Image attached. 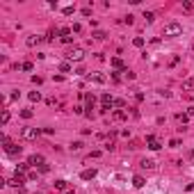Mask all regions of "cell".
Masks as SVG:
<instances>
[{"label": "cell", "instance_id": "cell-17", "mask_svg": "<svg viewBox=\"0 0 194 194\" xmlns=\"http://www.w3.org/2000/svg\"><path fill=\"white\" fill-rule=\"evenodd\" d=\"M91 37H94V39H98V41H103L105 37H108V34H105L103 30H96V32H94V34H91Z\"/></svg>", "mask_w": 194, "mask_h": 194}, {"label": "cell", "instance_id": "cell-32", "mask_svg": "<svg viewBox=\"0 0 194 194\" xmlns=\"http://www.w3.org/2000/svg\"><path fill=\"white\" fill-rule=\"evenodd\" d=\"M80 30H82V25H80V23H75V25H73V27H71V32H75V34H78V32H80Z\"/></svg>", "mask_w": 194, "mask_h": 194}, {"label": "cell", "instance_id": "cell-31", "mask_svg": "<svg viewBox=\"0 0 194 194\" xmlns=\"http://www.w3.org/2000/svg\"><path fill=\"white\" fill-rule=\"evenodd\" d=\"M62 11H64V16H71L73 14V7H64Z\"/></svg>", "mask_w": 194, "mask_h": 194}, {"label": "cell", "instance_id": "cell-4", "mask_svg": "<svg viewBox=\"0 0 194 194\" xmlns=\"http://www.w3.org/2000/svg\"><path fill=\"white\" fill-rule=\"evenodd\" d=\"M66 57H69V62H80L82 57H85V50H82V48H73Z\"/></svg>", "mask_w": 194, "mask_h": 194}, {"label": "cell", "instance_id": "cell-3", "mask_svg": "<svg viewBox=\"0 0 194 194\" xmlns=\"http://www.w3.org/2000/svg\"><path fill=\"white\" fill-rule=\"evenodd\" d=\"M41 135L39 128H23V139H37Z\"/></svg>", "mask_w": 194, "mask_h": 194}, {"label": "cell", "instance_id": "cell-8", "mask_svg": "<svg viewBox=\"0 0 194 194\" xmlns=\"http://www.w3.org/2000/svg\"><path fill=\"white\" fill-rule=\"evenodd\" d=\"M80 178H82V180H91V178H96V169H85V171L80 174Z\"/></svg>", "mask_w": 194, "mask_h": 194}, {"label": "cell", "instance_id": "cell-36", "mask_svg": "<svg viewBox=\"0 0 194 194\" xmlns=\"http://www.w3.org/2000/svg\"><path fill=\"white\" fill-rule=\"evenodd\" d=\"M66 194H73V192H66Z\"/></svg>", "mask_w": 194, "mask_h": 194}, {"label": "cell", "instance_id": "cell-33", "mask_svg": "<svg viewBox=\"0 0 194 194\" xmlns=\"http://www.w3.org/2000/svg\"><path fill=\"white\" fill-rule=\"evenodd\" d=\"M57 34H60V30H50V32H48V39H55Z\"/></svg>", "mask_w": 194, "mask_h": 194}, {"label": "cell", "instance_id": "cell-19", "mask_svg": "<svg viewBox=\"0 0 194 194\" xmlns=\"http://www.w3.org/2000/svg\"><path fill=\"white\" fill-rule=\"evenodd\" d=\"M55 190H66V180H55Z\"/></svg>", "mask_w": 194, "mask_h": 194}, {"label": "cell", "instance_id": "cell-11", "mask_svg": "<svg viewBox=\"0 0 194 194\" xmlns=\"http://www.w3.org/2000/svg\"><path fill=\"white\" fill-rule=\"evenodd\" d=\"M39 41H41V37H39V34H30V37L25 39V44H27V46H37Z\"/></svg>", "mask_w": 194, "mask_h": 194}, {"label": "cell", "instance_id": "cell-6", "mask_svg": "<svg viewBox=\"0 0 194 194\" xmlns=\"http://www.w3.org/2000/svg\"><path fill=\"white\" fill-rule=\"evenodd\" d=\"M146 142H149V149H151V151H160V149H162L160 139L153 137V135H149V137H146Z\"/></svg>", "mask_w": 194, "mask_h": 194}, {"label": "cell", "instance_id": "cell-25", "mask_svg": "<svg viewBox=\"0 0 194 194\" xmlns=\"http://www.w3.org/2000/svg\"><path fill=\"white\" fill-rule=\"evenodd\" d=\"M133 44L137 46V48H142V46H144V39H142V37H135V39H133Z\"/></svg>", "mask_w": 194, "mask_h": 194}, {"label": "cell", "instance_id": "cell-16", "mask_svg": "<svg viewBox=\"0 0 194 194\" xmlns=\"http://www.w3.org/2000/svg\"><path fill=\"white\" fill-rule=\"evenodd\" d=\"M133 185H135V187H144V178H142V176H135V178H133Z\"/></svg>", "mask_w": 194, "mask_h": 194}, {"label": "cell", "instance_id": "cell-30", "mask_svg": "<svg viewBox=\"0 0 194 194\" xmlns=\"http://www.w3.org/2000/svg\"><path fill=\"white\" fill-rule=\"evenodd\" d=\"M133 21H135V16H130V14H128L126 19H123V23H128V25H133Z\"/></svg>", "mask_w": 194, "mask_h": 194}, {"label": "cell", "instance_id": "cell-1", "mask_svg": "<svg viewBox=\"0 0 194 194\" xmlns=\"http://www.w3.org/2000/svg\"><path fill=\"white\" fill-rule=\"evenodd\" d=\"M183 32V27H180V23H169L167 27H164V37H176V34Z\"/></svg>", "mask_w": 194, "mask_h": 194}, {"label": "cell", "instance_id": "cell-5", "mask_svg": "<svg viewBox=\"0 0 194 194\" xmlns=\"http://www.w3.org/2000/svg\"><path fill=\"white\" fill-rule=\"evenodd\" d=\"M101 103H103V108H101V110H103V112H108V110L114 105V98L110 96V94H103V96H101Z\"/></svg>", "mask_w": 194, "mask_h": 194}, {"label": "cell", "instance_id": "cell-12", "mask_svg": "<svg viewBox=\"0 0 194 194\" xmlns=\"http://www.w3.org/2000/svg\"><path fill=\"white\" fill-rule=\"evenodd\" d=\"M89 80L98 82V85H103V82H105V75H101V73H91V75H89Z\"/></svg>", "mask_w": 194, "mask_h": 194}, {"label": "cell", "instance_id": "cell-2", "mask_svg": "<svg viewBox=\"0 0 194 194\" xmlns=\"http://www.w3.org/2000/svg\"><path fill=\"white\" fill-rule=\"evenodd\" d=\"M21 151H23V146L14 144V142H9V139L5 142V153H7V155H19Z\"/></svg>", "mask_w": 194, "mask_h": 194}, {"label": "cell", "instance_id": "cell-28", "mask_svg": "<svg viewBox=\"0 0 194 194\" xmlns=\"http://www.w3.org/2000/svg\"><path fill=\"white\" fill-rule=\"evenodd\" d=\"M21 116H23V119H30V116H32V110H23Z\"/></svg>", "mask_w": 194, "mask_h": 194}, {"label": "cell", "instance_id": "cell-27", "mask_svg": "<svg viewBox=\"0 0 194 194\" xmlns=\"http://www.w3.org/2000/svg\"><path fill=\"white\" fill-rule=\"evenodd\" d=\"M82 149V142H73L71 144V151H80Z\"/></svg>", "mask_w": 194, "mask_h": 194}, {"label": "cell", "instance_id": "cell-13", "mask_svg": "<svg viewBox=\"0 0 194 194\" xmlns=\"http://www.w3.org/2000/svg\"><path fill=\"white\" fill-rule=\"evenodd\" d=\"M114 119H116V121H126V119H128V114L123 112V110H116V112H114Z\"/></svg>", "mask_w": 194, "mask_h": 194}, {"label": "cell", "instance_id": "cell-24", "mask_svg": "<svg viewBox=\"0 0 194 194\" xmlns=\"http://www.w3.org/2000/svg\"><path fill=\"white\" fill-rule=\"evenodd\" d=\"M144 19H146V23H153V21H155V14H151V11H146V14H144Z\"/></svg>", "mask_w": 194, "mask_h": 194}, {"label": "cell", "instance_id": "cell-22", "mask_svg": "<svg viewBox=\"0 0 194 194\" xmlns=\"http://www.w3.org/2000/svg\"><path fill=\"white\" fill-rule=\"evenodd\" d=\"M176 119H178V123H187V119H190V114H176Z\"/></svg>", "mask_w": 194, "mask_h": 194}, {"label": "cell", "instance_id": "cell-18", "mask_svg": "<svg viewBox=\"0 0 194 194\" xmlns=\"http://www.w3.org/2000/svg\"><path fill=\"white\" fill-rule=\"evenodd\" d=\"M142 167L144 169H155V162L153 160H142Z\"/></svg>", "mask_w": 194, "mask_h": 194}, {"label": "cell", "instance_id": "cell-14", "mask_svg": "<svg viewBox=\"0 0 194 194\" xmlns=\"http://www.w3.org/2000/svg\"><path fill=\"white\" fill-rule=\"evenodd\" d=\"M30 169V164L27 162H23V164H16V174H23V171H27Z\"/></svg>", "mask_w": 194, "mask_h": 194}, {"label": "cell", "instance_id": "cell-7", "mask_svg": "<svg viewBox=\"0 0 194 194\" xmlns=\"http://www.w3.org/2000/svg\"><path fill=\"white\" fill-rule=\"evenodd\" d=\"M27 164H32V167H41V164H46L44 162V155H39V153H34L27 158Z\"/></svg>", "mask_w": 194, "mask_h": 194}, {"label": "cell", "instance_id": "cell-29", "mask_svg": "<svg viewBox=\"0 0 194 194\" xmlns=\"http://www.w3.org/2000/svg\"><path fill=\"white\" fill-rule=\"evenodd\" d=\"M0 121H2V123H7V121H9V112H7V110L2 112V116H0Z\"/></svg>", "mask_w": 194, "mask_h": 194}, {"label": "cell", "instance_id": "cell-9", "mask_svg": "<svg viewBox=\"0 0 194 194\" xmlns=\"http://www.w3.org/2000/svg\"><path fill=\"white\" fill-rule=\"evenodd\" d=\"M85 101H87V110H89V112H87V116H91V108H94V103H96V98H94L91 94H87Z\"/></svg>", "mask_w": 194, "mask_h": 194}, {"label": "cell", "instance_id": "cell-34", "mask_svg": "<svg viewBox=\"0 0 194 194\" xmlns=\"http://www.w3.org/2000/svg\"><path fill=\"white\" fill-rule=\"evenodd\" d=\"M123 73H126V78H128V80H135V73H133V71H128V69H126Z\"/></svg>", "mask_w": 194, "mask_h": 194}, {"label": "cell", "instance_id": "cell-10", "mask_svg": "<svg viewBox=\"0 0 194 194\" xmlns=\"http://www.w3.org/2000/svg\"><path fill=\"white\" fill-rule=\"evenodd\" d=\"M112 66L116 69V71H121V73L126 71V64H123V62L119 60V57H114V60H112Z\"/></svg>", "mask_w": 194, "mask_h": 194}, {"label": "cell", "instance_id": "cell-35", "mask_svg": "<svg viewBox=\"0 0 194 194\" xmlns=\"http://www.w3.org/2000/svg\"><path fill=\"white\" fill-rule=\"evenodd\" d=\"M192 85H194V78H187V80H185V87H187V89H190Z\"/></svg>", "mask_w": 194, "mask_h": 194}, {"label": "cell", "instance_id": "cell-23", "mask_svg": "<svg viewBox=\"0 0 194 194\" xmlns=\"http://www.w3.org/2000/svg\"><path fill=\"white\" fill-rule=\"evenodd\" d=\"M39 98H41V94H39V91H30V101H32V103H37Z\"/></svg>", "mask_w": 194, "mask_h": 194}, {"label": "cell", "instance_id": "cell-21", "mask_svg": "<svg viewBox=\"0 0 194 194\" xmlns=\"http://www.w3.org/2000/svg\"><path fill=\"white\" fill-rule=\"evenodd\" d=\"M183 9H185V11H192V9H194V2H192V0H185V2H183Z\"/></svg>", "mask_w": 194, "mask_h": 194}, {"label": "cell", "instance_id": "cell-15", "mask_svg": "<svg viewBox=\"0 0 194 194\" xmlns=\"http://www.w3.org/2000/svg\"><path fill=\"white\" fill-rule=\"evenodd\" d=\"M60 71L62 73H69V71H71V62H62L60 64Z\"/></svg>", "mask_w": 194, "mask_h": 194}, {"label": "cell", "instance_id": "cell-20", "mask_svg": "<svg viewBox=\"0 0 194 194\" xmlns=\"http://www.w3.org/2000/svg\"><path fill=\"white\" fill-rule=\"evenodd\" d=\"M27 178H30V180H37V178H39V171H37V169H30V171H27Z\"/></svg>", "mask_w": 194, "mask_h": 194}, {"label": "cell", "instance_id": "cell-26", "mask_svg": "<svg viewBox=\"0 0 194 194\" xmlns=\"http://www.w3.org/2000/svg\"><path fill=\"white\" fill-rule=\"evenodd\" d=\"M21 69H23V71H32V62H23Z\"/></svg>", "mask_w": 194, "mask_h": 194}]
</instances>
